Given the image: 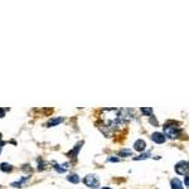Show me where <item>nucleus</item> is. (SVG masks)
<instances>
[{
  "instance_id": "1",
  "label": "nucleus",
  "mask_w": 189,
  "mask_h": 189,
  "mask_svg": "<svg viewBox=\"0 0 189 189\" xmlns=\"http://www.w3.org/2000/svg\"><path fill=\"white\" fill-rule=\"evenodd\" d=\"M180 134H182L180 129L175 126L174 122H168L164 125V135L168 136L169 139H177L180 136Z\"/></svg>"
},
{
  "instance_id": "2",
  "label": "nucleus",
  "mask_w": 189,
  "mask_h": 189,
  "mask_svg": "<svg viewBox=\"0 0 189 189\" xmlns=\"http://www.w3.org/2000/svg\"><path fill=\"white\" fill-rule=\"evenodd\" d=\"M83 183L90 187L91 189H96L99 185H100V180L96 175H93V174H90V175H86L85 179H83Z\"/></svg>"
},
{
  "instance_id": "3",
  "label": "nucleus",
  "mask_w": 189,
  "mask_h": 189,
  "mask_svg": "<svg viewBox=\"0 0 189 189\" xmlns=\"http://www.w3.org/2000/svg\"><path fill=\"white\" fill-rule=\"evenodd\" d=\"M175 172L179 175H187L189 173V163L188 162H179L175 164Z\"/></svg>"
},
{
  "instance_id": "4",
  "label": "nucleus",
  "mask_w": 189,
  "mask_h": 189,
  "mask_svg": "<svg viewBox=\"0 0 189 189\" xmlns=\"http://www.w3.org/2000/svg\"><path fill=\"white\" fill-rule=\"evenodd\" d=\"M151 140L156 144H164L165 143V135L162 133H154L151 134Z\"/></svg>"
},
{
  "instance_id": "5",
  "label": "nucleus",
  "mask_w": 189,
  "mask_h": 189,
  "mask_svg": "<svg viewBox=\"0 0 189 189\" xmlns=\"http://www.w3.org/2000/svg\"><path fill=\"white\" fill-rule=\"evenodd\" d=\"M82 145H83V141H81V143H78L70 153H68V156L70 158H72V159H76V158H77V155H78V151L81 150V148H82Z\"/></svg>"
},
{
  "instance_id": "6",
  "label": "nucleus",
  "mask_w": 189,
  "mask_h": 189,
  "mask_svg": "<svg viewBox=\"0 0 189 189\" xmlns=\"http://www.w3.org/2000/svg\"><path fill=\"white\" fill-rule=\"evenodd\" d=\"M145 148H146V144H145V141L144 140H141V139H139V140H136L135 143H134V149L136 150V151H144L145 150Z\"/></svg>"
},
{
  "instance_id": "7",
  "label": "nucleus",
  "mask_w": 189,
  "mask_h": 189,
  "mask_svg": "<svg viewBox=\"0 0 189 189\" xmlns=\"http://www.w3.org/2000/svg\"><path fill=\"white\" fill-rule=\"evenodd\" d=\"M170 188H172V189H184V188H183L182 180L178 179V178L172 179V182H170Z\"/></svg>"
},
{
  "instance_id": "8",
  "label": "nucleus",
  "mask_w": 189,
  "mask_h": 189,
  "mask_svg": "<svg viewBox=\"0 0 189 189\" xmlns=\"http://www.w3.org/2000/svg\"><path fill=\"white\" fill-rule=\"evenodd\" d=\"M63 117H54V119H51L48 122H47V128H53V126H57L59 125L61 122H63Z\"/></svg>"
},
{
  "instance_id": "9",
  "label": "nucleus",
  "mask_w": 189,
  "mask_h": 189,
  "mask_svg": "<svg viewBox=\"0 0 189 189\" xmlns=\"http://www.w3.org/2000/svg\"><path fill=\"white\" fill-rule=\"evenodd\" d=\"M53 168H54V170H57L58 173H65L66 170H67V165L68 164H62V165H59V164H57V163H53Z\"/></svg>"
},
{
  "instance_id": "10",
  "label": "nucleus",
  "mask_w": 189,
  "mask_h": 189,
  "mask_svg": "<svg viewBox=\"0 0 189 189\" xmlns=\"http://www.w3.org/2000/svg\"><path fill=\"white\" fill-rule=\"evenodd\" d=\"M67 180L68 182H71V183H73V184H77V183H80V177L77 175V174H75V173H72V174H70L68 177H67Z\"/></svg>"
},
{
  "instance_id": "11",
  "label": "nucleus",
  "mask_w": 189,
  "mask_h": 189,
  "mask_svg": "<svg viewBox=\"0 0 189 189\" xmlns=\"http://www.w3.org/2000/svg\"><path fill=\"white\" fill-rule=\"evenodd\" d=\"M29 179V177H24V178H22V179H19V180H17V182H14V183H12V187H15V188H20L27 180Z\"/></svg>"
},
{
  "instance_id": "12",
  "label": "nucleus",
  "mask_w": 189,
  "mask_h": 189,
  "mask_svg": "<svg viewBox=\"0 0 189 189\" xmlns=\"http://www.w3.org/2000/svg\"><path fill=\"white\" fill-rule=\"evenodd\" d=\"M0 170L5 172V173H9V172L13 170V167L10 164H8V163H2V164H0Z\"/></svg>"
},
{
  "instance_id": "13",
  "label": "nucleus",
  "mask_w": 189,
  "mask_h": 189,
  "mask_svg": "<svg viewBox=\"0 0 189 189\" xmlns=\"http://www.w3.org/2000/svg\"><path fill=\"white\" fill-rule=\"evenodd\" d=\"M119 155L120 156H133V150H130V149H122V150H120Z\"/></svg>"
},
{
  "instance_id": "14",
  "label": "nucleus",
  "mask_w": 189,
  "mask_h": 189,
  "mask_svg": "<svg viewBox=\"0 0 189 189\" xmlns=\"http://www.w3.org/2000/svg\"><path fill=\"white\" fill-rule=\"evenodd\" d=\"M151 155V153L149 151V153H144V154H140L139 156H136V158H134V160H144V159H148V158Z\"/></svg>"
},
{
  "instance_id": "15",
  "label": "nucleus",
  "mask_w": 189,
  "mask_h": 189,
  "mask_svg": "<svg viewBox=\"0 0 189 189\" xmlns=\"http://www.w3.org/2000/svg\"><path fill=\"white\" fill-rule=\"evenodd\" d=\"M141 112H143L144 115H146V116H151L153 109H151V107H141Z\"/></svg>"
},
{
  "instance_id": "16",
  "label": "nucleus",
  "mask_w": 189,
  "mask_h": 189,
  "mask_svg": "<svg viewBox=\"0 0 189 189\" xmlns=\"http://www.w3.org/2000/svg\"><path fill=\"white\" fill-rule=\"evenodd\" d=\"M46 169V163L43 159H38V170H44Z\"/></svg>"
},
{
  "instance_id": "17",
  "label": "nucleus",
  "mask_w": 189,
  "mask_h": 189,
  "mask_svg": "<svg viewBox=\"0 0 189 189\" xmlns=\"http://www.w3.org/2000/svg\"><path fill=\"white\" fill-rule=\"evenodd\" d=\"M149 121H150V124H153V125L155 126V128H156V126H159V124H158V121H156V119H155V116H151Z\"/></svg>"
},
{
  "instance_id": "18",
  "label": "nucleus",
  "mask_w": 189,
  "mask_h": 189,
  "mask_svg": "<svg viewBox=\"0 0 189 189\" xmlns=\"http://www.w3.org/2000/svg\"><path fill=\"white\" fill-rule=\"evenodd\" d=\"M107 162H111V163H119V162H120V159H119V158L110 156V158H107Z\"/></svg>"
},
{
  "instance_id": "19",
  "label": "nucleus",
  "mask_w": 189,
  "mask_h": 189,
  "mask_svg": "<svg viewBox=\"0 0 189 189\" xmlns=\"http://www.w3.org/2000/svg\"><path fill=\"white\" fill-rule=\"evenodd\" d=\"M4 116H5V110L3 107H0V119L4 117Z\"/></svg>"
},
{
  "instance_id": "20",
  "label": "nucleus",
  "mask_w": 189,
  "mask_h": 189,
  "mask_svg": "<svg viewBox=\"0 0 189 189\" xmlns=\"http://www.w3.org/2000/svg\"><path fill=\"white\" fill-rule=\"evenodd\" d=\"M184 183H185V185L189 188V174H187V177H185V179H184Z\"/></svg>"
},
{
  "instance_id": "21",
  "label": "nucleus",
  "mask_w": 189,
  "mask_h": 189,
  "mask_svg": "<svg viewBox=\"0 0 189 189\" xmlns=\"http://www.w3.org/2000/svg\"><path fill=\"white\" fill-rule=\"evenodd\" d=\"M102 189H111V188H109V187H104Z\"/></svg>"
}]
</instances>
